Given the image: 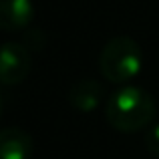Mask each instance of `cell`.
<instances>
[{"instance_id": "9", "label": "cell", "mask_w": 159, "mask_h": 159, "mask_svg": "<svg viewBox=\"0 0 159 159\" xmlns=\"http://www.w3.org/2000/svg\"><path fill=\"white\" fill-rule=\"evenodd\" d=\"M0 117H2V97H0Z\"/></svg>"}, {"instance_id": "2", "label": "cell", "mask_w": 159, "mask_h": 159, "mask_svg": "<svg viewBox=\"0 0 159 159\" xmlns=\"http://www.w3.org/2000/svg\"><path fill=\"white\" fill-rule=\"evenodd\" d=\"M143 69V48L127 34L113 36L101 48L99 70L103 79L115 85H123L137 77Z\"/></svg>"}, {"instance_id": "7", "label": "cell", "mask_w": 159, "mask_h": 159, "mask_svg": "<svg viewBox=\"0 0 159 159\" xmlns=\"http://www.w3.org/2000/svg\"><path fill=\"white\" fill-rule=\"evenodd\" d=\"M145 149H147L149 155L159 159V123L151 125V127L145 131Z\"/></svg>"}, {"instance_id": "5", "label": "cell", "mask_w": 159, "mask_h": 159, "mask_svg": "<svg viewBox=\"0 0 159 159\" xmlns=\"http://www.w3.org/2000/svg\"><path fill=\"white\" fill-rule=\"evenodd\" d=\"M103 85L95 79H79L70 85L69 89V103L73 109H77L79 113H91L99 107L103 99Z\"/></svg>"}, {"instance_id": "4", "label": "cell", "mask_w": 159, "mask_h": 159, "mask_svg": "<svg viewBox=\"0 0 159 159\" xmlns=\"http://www.w3.org/2000/svg\"><path fill=\"white\" fill-rule=\"evenodd\" d=\"M34 18L32 0H0V30H24Z\"/></svg>"}, {"instance_id": "6", "label": "cell", "mask_w": 159, "mask_h": 159, "mask_svg": "<svg viewBox=\"0 0 159 159\" xmlns=\"http://www.w3.org/2000/svg\"><path fill=\"white\" fill-rule=\"evenodd\" d=\"M32 151V137L24 129H0V159H30Z\"/></svg>"}, {"instance_id": "1", "label": "cell", "mask_w": 159, "mask_h": 159, "mask_svg": "<svg viewBox=\"0 0 159 159\" xmlns=\"http://www.w3.org/2000/svg\"><path fill=\"white\" fill-rule=\"evenodd\" d=\"M157 103L149 91L141 87H121L105 105L107 123L119 133H137L147 129L155 119Z\"/></svg>"}, {"instance_id": "8", "label": "cell", "mask_w": 159, "mask_h": 159, "mask_svg": "<svg viewBox=\"0 0 159 159\" xmlns=\"http://www.w3.org/2000/svg\"><path fill=\"white\" fill-rule=\"evenodd\" d=\"M44 43H47V36H44V32L39 30V28H34V30H26L24 40H22V44L28 48V51H40V48L44 47Z\"/></svg>"}, {"instance_id": "3", "label": "cell", "mask_w": 159, "mask_h": 159, "mask_svg": "<svg viewBox=\"0 0 159 159\" xmlns=\"http://www.w3.org/2000/svg\"><path fill=\"white\" fill-rule=\"evenodd\" d=\"M32 69V54L22 43L0 44V85H20Z\"/></svg>"}]
</instances>
